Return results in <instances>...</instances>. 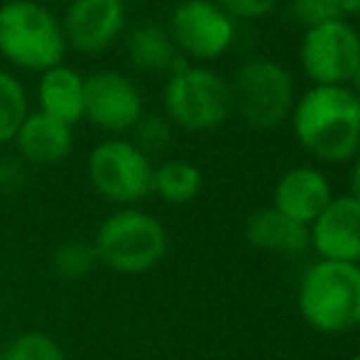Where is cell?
<instances>
[{
	"instance_id": "obj_9",
	"label": "cell",
	"mask_w": 360,
	"mask_h": 360,
	"mask_svg": "<svg viewBox=\"0 0 360 360\" xmlns=\"http://www.w3.org/2000/svg\"><path fill=\"white\" fill-rule=\"evenodd\" d=\"M302 69L316 86H346L360 64V34L343 18L309 27L302 39Z\"/></svg>"
},
{
	"instance_id": "obj_24",
	"label": "cell",
	"mask_w": 360,
	"mask_h": 360,
	"mask_svg": "<svg viewBox=\"0 0 360 360\" xmlns=\"http://www.w3.org/2000/svg\"><path fill=\"white\" fill-rule=\"evenodd\" d=\"M233 20H260L280 5V0H214Z\"/></svg>"
},
{
	"instance_id": "obj_18",
	"label": "cell",
	"mask_w": 360,
	"mask_h": 360,
	"mask_svg": "<svg viewBox=\"0 0 360 360\" xmlns=\"http://www.w3.org/2000/svg\"><path fill=\"white\" fill-rule=\"evenodd\" d=\"M201 184H204L201 169L186 160H167L152 172V194L172 206L194 201L201 191Z\"/></svg>"
},
{
	"instance_id": "obj_7",
	"label": "cell",
	"mask_w": 360,
	"mask_h": 360,
	"mask_svg": "<svg viewBox=\"0 0 360 360\" xmlns=\"http://www.w3.org/2000/svg\"><path fill=\"white\" fill-rule=\"evenodd\" d=\"M152 165L133 140L105 138L89 155V181L110 204L133 206L152 194Z\"/></svg>"
},
{
	"instance_id": "obj_8",
	"label": "cell",
	"mask_w": 360,
	"mask_h": 360,
	"mask_svg": "<svg viewBox=\"0 0 360 360\" xmlns=\"http://www.w3.org/2000/svg\"><path fill=\"white\" fill-rule=\"evenodd\" d=\"M167 32L186 62H211L233 47L236 20L214 0H181L172 10Z\"/></svg>"
},
{
	"instance_id": "obj_28",
	"label": "cell",
	"mask_w": 360,
	"mask_h": 360,
	"mask_svg": "<svg viewBox=\"0 0 360 360\" xmlns=\"http://www.w3.org/2000/svg\"><path fill=\"white\" fill-rule=\"evenodd\" d=\"M353 89H356V96L360 98V64H358L356 74H353Z\"/></svg>"
},
{
	"instance_id": "obj_19",
	"label": "cell",
	"mask_w": 360,
	"mask_h": 360,
	"mask_svg": "<svg viewBox=\"0 0 360 360\" xmlns=\"http://www.w3.org/2000/svg\"><path fill=\"white\" fill-rule=\"evenodd\" d=\"M30 110V96L15 74L0 69V145L13 143Z\"/></svg>"
},
{
	"instance_id": "obj_25",
	"label": "cell",
	"mask_w": 360,
	"mask_h": 360,
	"mask_svg": "<svg viewBox=\"0 0 360 360\" xmlns=\"http://www.w3.org/2000/svg\"><path fill=\"white\" fill-rule=\"evenodd\" d=\"M25 181V169L18 160H0V191H15Z\"/></svg>"
},
{
	"instance_id": "obj_17",
	"label": "cell",
	"mask_w": 360,
	"mask_h": 360,
	"mask_svg": "<svg viewBox=\"0 0 360 360\" xmlns=\"http://www.w3.org/2000/svg\"><path fill=\"white\" fill-rule=\"evenodd\" d=\"M125 54H128V62L133 64L138 72H145V74L172 72V69L184 59L176 52L167 27H162V25H157V22L135 25V27L125 34Z\"/></svg>"
},
{
	"instance_id": "obj_14",
	"label": "cell",
	"mask_w": 360,
	"mask_h": 360,
	"mask_svg": "<svg viewBox=\"0 0 360 360\" xmlns=\"http://www.w3.org/2000/svg\"><path fill=\"white\" fill-rule=\"evenodd\" d=\"M25 162L39 167H52L64 162L74 150V128L49 115L30 113L25 118L22 128L18 130L13 140Z\"/></svg>"
},
{
	"instance_id": "obj_10",
	"label": "cell",
	"mask_w": 360,
	"mask_h": 360,
	"mask_svg": "<svg viewBox=\"0 0 360 360\" xmlns=\"http://www.w3.org/2000/svg\"><path fill=\"white\" fill-rule=\"evenodd\" d=\"M143 115V94L130 76L115 69L86 76L84 120H89L94 128L108 133L110 138H120L123 133H130Z\"/></svg>"
},
{
	"instance_id": "obj_2",
	"label": "cell",
	"mask_w": 360,
	"mask_h": 360,
	"mask_svg": "<svg viewBox=\"0 0 360 360\" xmlns=\"http://www.w3.org/2000/svg\"><path fill=\"white\" fill-rule=\"evenodd\" d=\"M62 20L37 0H8L0 5V54L22 72L42 74L64 64L67 54Z\"/></svg>"
},
{
	"instance_id": "obj_5",
	"label": "cell",
	"mask_w": 360,
	"mask_h": 360,
	"mask_svg": "<svg viewBox=\"0 0 360 360\" xmlns=\"http://www.w3.org/2000/svg\"><path fill=\"white\" fill-rule=\"evenodd\" d=\"M233 110L231 84L214 69L181 59L165 86V115L172 125L204 133L226 123Z\"/></svg>"
},
{
	"instance_id": "obj_23",
	"label": "cell",
	"mask_w": 360,
	"mask_h": 360,
	"mask_svg": "<svg viewBox=\"0 0 360 360\" xmlns=\"http://www.w3.org/2000/svg\"><path fill=\"white\" fill-rule=\"evenodd\" d=\"M289 15L294 18V22L304 25L309 30L338 20L341 10H338L336 0H289Z\"/></svg>"
},
{
	"instance_id": "obj_29",
	"label": "cell",
	"mask_w": 360,
	"mask_h": 360,
	"mask_svg": "<svg viewBox=\"0 0 360 360\" xmlns=\"http://www.w3.org/2000/svg\"><path fill=\"white\" fill-rule=\"evenodd\" d=\"M351 360H360V353H356V356H353Z\"/></svg>"
},
{
	"instance_id": "obj_1",
	"label": "cell",
	"mask_w": 360,
	"mask_h": 360,
	"mask_svg": "<svg viewBox=\"0 0 360 360\" xmlns=\"http://www.w3.org/2000/svg\"><path fill=\"white\" fill-rule=\"evenodd\" d=\"M299 145L316 160L341 165L360 152V98L346 86H314L292 110Z\"/></svg>"
},
{
	"instance_id": "obj_11",
	"label": "cell",
	"mask_w": 360,
	"mask_h": 360,
	"mask_svg": "<svg viewBox=\"0 0 360 360\" xmlns=\"http://www.w3.org/2000/svg\"><path fill=\"white\" fill-rule=\"evenodd\" d=\"M59 20L67 47L86 57H96L125 34L128 8L123 0H72Z\"/></svg>"
},
{
	"instance_id": "obj_15",
	"label": "cell",
	"mask_w": 360,
	"mask_h": 360,
	"mask_svg": "<svg viewBox=\"0 0 360 360\" xmlns=\"http://www.w3.org/2000/svg\"><path fill=\"white\" fill-rule=\"evenodd\" d=\"M84 96L86 76H81L69 64H57L39 74L37 81V105L39 113L57 118L67 125L84 120Z\"/></svg>"
},
{
	"instance_id": "obj_6",
	"label": "cell",
	"mask_w": 360,
	"mask_h": 360,
	"mask_svg": "<svg viewBox=\"0 0 360 360\" xmlns=\"http://www.w3.org/2000/svg\"><path fill=\"white\" fill-rule=\"evenodd\" d=\"M231 101L248 125L257 130L277 128L292 113V74L272 59H250L233 76Z\"/></svg>"
},
{
	"instance_id": "obj_30",
	"label": "cell",
	"mask_w": 360,
	"mask_h": 360,
	"mask_svg": "<svg viewBox=\"0 0 360 360\" xmlns=\"http://www.w3.org/2000/svg\"><path fill=\"white\" fill-rule=\"evenodd\" d=\"M123 3H135V0H123Z\"/></svg>"
},
{
	"instance_id": "obj_13",
	"label": "cell",
	"mask_w": 360,
	"mask_h": 360,
	"mask_svg": "<svg viewBox=\"0 0 360 360\" xmlns=\"http://www.w3.org/2000/svg\"><path fill=\"white\" fill-rule=\"evenodd\" d=\"M333 199L326 174L314 167H294L285 172L275 186V209L302 226H311Z\"/></svg>"
},
{
	"instance_id": "obj_21",
	"label": "cell",
	"mask_w": 360,
	"mask_h": 360,
	"mask_svg": "<svg viewBox=\"0 0 360 360\" xmlns=\"http://www.w3.org/2000/svg\"><path fill=\"white\" fill-rule=\"evenodd\" d=\"M0 360H67L57 338L44 331H25L0 346Z\"/></svg>"
},
{
	"instance_id": "obj_4",
	"label": "cell",
	"mask_w": 360,
	"mask_h": 360,
	"mask_svg": "<svg viewBox=\"0 0 360 360\" xmlns=\"http://www.w3.org/2000/svg\"><path fill=\"white\" fill-rule=\"evenodd\" d=\"M94 248L98 252V262L108 270L120 275H143L165 260L169 236L160 218L135 206H125L101 223Z\"/></svg>"
},
{
	"instance_id": "obj_22",
	"label": "cell",
	"mask_w": 360,
	"mask_h": 360,
	"mask_svg": "<svg viewBox=\"0 0 360 360\" xmlns=\"http://www.w3.org/2000/svg\"><path fill=\"white\" fill-rule=\"evenodd\" d=\"M130 133H133V143L138 145L145 155L165 150V147L172 143V123L167 115H160V113H145Z\"/></svg>"
},
{
	"instance_id": "obj_3",
	"label": "cell",
	"mask_w": 360,
	"mask_h": 360,
	"mask_svg": "<svg viewBox=\"0 0 360 360\" xmlns=\"http://www.w3.org/2000/svg\"><path fill=\"white\" fill-rule=\"evenodd\" d=\"M302 319L321 333H343L360 323V265L319 260L299 282Z\"/></svg>"
},
{
	"instance_id": "obj_26",
	"label": "cell",
	"mask_w": 360,
	"mask_h": 360,
	"mask_svg": "<svg viewBox=\"0 0 360 360\" xmlns=\"http://www.w3.org/2000/svg\"><path fill=\"white\" fill-rule=\"evenodd\" d=\"M351 196L360 204V155L356 157V165L351 169Z\"/></svg>"
},
{
	"instance_id": "obj_27",
	"label": "cell",
	"mask_w": 360,
	"mask_h": 360,
	"mask_svg": "<svg viewBox=\"0 0 360 360\" xmlns=\"http://www.w3.org/2000/svg\"><path fill=\"white\" fill-rule=\"evenodd\" d=\"M338 10H341V18L343 15H360V0H336Z\"/></svg>"
},
{
	"instance_id": "obj_16",
	"label": "cell",
	"mask_w": 360,
	"mask_h": 360,
	"mask_svg": "<svg viewBox=\"0 0 360 360\" xmlns=\"http://www.w3.org/2000/svg\"><path fill=\"white\" fill-rule=\"evenodd\" d=\"M245 240L262 252L299 255L309 248V228L270 206L255 211L245 221Z\"/></svg>"
},
{
	"instance_id": "obj_20",
	"label": "cell",
	"mask_w": 360,
	"mask_h": 360,
	"mask_svg": "<svg viewBox=\"0 0 360 360\" xmlns=\"http://www.w3.org/2000/svg\"><path fill=\"white\" fill-rule=\"evenodd\" d=\"M98 265L101 262L94 240H67L52 252V272L64 282L86 280L89 275H94Z\"/></svg>"
},
{
	"instance_id": "obj_12",
	"label": "cell",
	"mask_w": 360,
	"mask_h": 360,
	"mask_svg": "<svg viewBox=\"0 0 360 360\" xmlns=\"http://www.w3.org/2000/svg\"><path fill=\"white\" fill-rule=\"evenodd\" d=\"M309 245L321 260L360 265V204L348 196H333L309 226Z\"/></svg>"
}]
</instances>
